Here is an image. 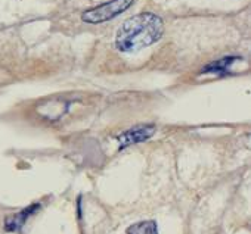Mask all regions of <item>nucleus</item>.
I'll return each mask as SVG.
<instances>
[{"mask_svg": "<svg viewBox=\"0 0 251 234\" xmlns=\"http://www.w3.org/2000/svg\"><path fill=\"white\" fill-rule=\"evenodd\" d=\"M127 234H158L157 222L154 221H142L133 224L127 228Z\"/></svg>", "mask_w": 251, "mask_h": 234, "instance_id": "obj_6", "label": "nucleus"}, {"mask_svg": "<svg viewBox=\"0 0 251 234\" xmlns=\"http://www.w3.org/2000/svg\"><path fill=\"white\" fill-rule=\"evenodd\" d=\"M155 126L152 124H144V126H136L127 131L121 133L120 136H117L118 140V146L120 149H126L132 145H138L142 142H147L148 139H151L155 134Z\"/></svg>", "mask_w": 251, "mask_h": 234, "instance_id": "obj_3", "label": "nucleus"}, {"mask_svg": "<svg viewBox=\"0 0 251 234\" xmlns=\"http://www.w3.org/2000/svg\"><path fill=\"white\" fill-rule=\"evenodd\" d=\"M39 208H40V205H39V203H34V205H31V206H28V208L20 211L18 213H15V215L6 218V221H5V230H6V231H18V230H21L23 225L25 224V221H27Z\"/></svg>", "mask_w": 251, "mask_h": 234, "instance_id": "obj_4", "label": "nucleus"}, {"mask_svg": "<svg viewBox=\"0 0 251 234\" xmlns=\"http://www.w3.org/2000/svg\"><path fill=\"white\" fill-rule=\"evenodd\" d=\"M133 2L135 0H111V2L86 11L81 15V20L87 24H102L123 14L124 11H127L133 5Z\"/></svg>", "mask_w": 251, "mask_h": 234, "instance_id": "obj_2", "label": "nucleus"}, {"mask_svg": "<svg viewBox=\"0 0 251 234\" xmlns=\"http://www.w3.org/2000/svg\"><path fill=\"white\" fill-rule=\"evenodd\" d=\"M164 33L163 20L155 14H138L124 21L115 36V47L123 53H136L157 43Z\"/></svg>", "mask_w": 251, "mask_h": 234, "instance_id": "obj_1", "label": "nucleus"}, {"mask_svg": "<svg viewBox=\"0 0 251 234\" xmlns=\"http://www.w3.org/2000/svg\"><path fill=\"white\" fill-rule=\"evenodd\" d=\"M239 58L236 56H229V58H223L220 61H216V62H211L210 65H207L202 72L204 74H217V75H225L229 72V68L233 65V62H236Z\"/></svg>", "mask_w": 251, "mask_h": 234, "instance_id": "obj_5", "label": "nucleus"}]
</instances>
